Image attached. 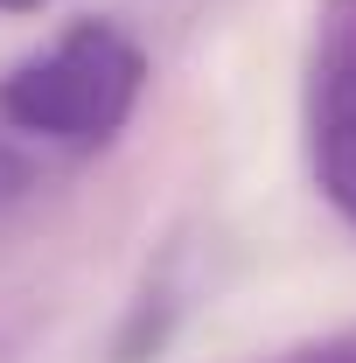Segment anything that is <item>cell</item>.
<instances>
[{
    "mask_svg": "<svg viewBox=\"0 0 356 363\" xmlns=\"http://www.w3.org/2000/svg\"><path fill=\"white\" fill-rule=\"evenodd\" d=\"M140 91H147V49L119 21L84 14L0 77V119L43 147L98 154L126 133Z\"/></svg>",
    "mask_w": 356,
    "mask_h": 363,
    "instance_id": "obj_1",
    "label": "cell"
},
{
    "mask_svg": "<svg viewBox=\"0 0 356 363\" xmlns=\"http://www.w3.org/2000/svg\"><path fill=\"white\" fill-rule=\"evenodd\" d=\"M314 175L328 203L356 224V49L328 56L314 84Z\"/></svg>",
    "mask_w": 356,
    "mask_h": 363,
    "instance_id": "obj_2",
    "label": "cell"
},
{
    "mask_svg": "<svg viewBox=\"0 0 356 363\" xmlns=\"http://www.w3.org/2000/svg\"><path fill=\"white\" fill-rule=\"evenodd\" d=\"M294 363H356V328H343V335H328V342H308Z\"/></svg>",
    "mask_w": 356,
    "mask_h": 363,
    "instance_id": "obj_3",
    "label": "cell"
},
{
    "mask_svg": "<svg viewBox=\"0 0 356 363\" xmlns=\"http://www.w3.org/2000/svg\"><path fill=\"white\" fill-rule=\"evenodd\" d=\"M49 0H0V14H43Z\"/></svg>",
    "mask_w": 356,
    "mask_h": 363,
    "instance_id": "obj_4",
    "label": "cell"
}]
</instances>
